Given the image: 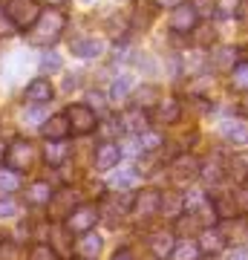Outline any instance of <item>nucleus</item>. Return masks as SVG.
I'll use <instances>...</instances> for the list:
<instances>
[{"label": "nucleus", "instance_id": "28", "mask_svg": "<svg viewBox=\"0 0 248 260\" xmlns=\"http://www.w3.org/2000/svg\"><path fill=\"white\" fill-rule=\"evenodd\" d=\"M199 254H202V251H199V243H182V246L176 243V249H173L170 257L173 260H199Z\"/></svg>", "mask_w": 248, "mask_h": 260}, {"label": "nucleus", "instance_id": "23", "mask_svg": "<svg viewBox=\"0 0 248 260\" xmlns=\"http://www.w3.org/2000/svg\"><path fill=\"white\" fill-rule=\"evenodd\" d=\"M101 41H95V38H87V41H73V55L78 58H95L101 55Z\"/></svg>", "mask_w": 248, "mask_h": 260}, {"label": "nucleus", "instance_id": "35", "mask_svg": "<svg viewBox=\"0 0 248 260\" xmlns=\"http://www.w3.org/2000/svg\"><path fill=\"white\" fill-rule=\"evenodd\" d=\"M191 6L199 12V18H202V15H211L214 12V0H191Z\"/></svg>", "mask_w": 248, "mask_h": 260}, {"label": "nucleus", "instance_id": "44", "mask_svg": "<svg viewBox=\"0 0 248 260\" xmlns=\"http://www.w3.org/2000/svg\"><path fill=\"white\" fill-rule=\"evenodd\" d=\"M87 3H90V0H87Z\"/></svg>", "mask_w": 248, "mask_h": 260}, {"label": "nucleus", "instance_id": "26", "mask_svg": "<svg viewBox=\"0 0 248 260\" xmlns=\"http://www.w3.org/2000/svg\"><path fill=\"white\" fill-rule=\"evenodd\" d=\"M214 208H217V217H220V220H234V217H237V203H234V197H214Z\"/></svg>", "mask_w": 248, "mask_h": 260}, {"label": "nucleus", "instance_id": "9", "mask_svg": "<svg viewBox=\"0 0 248 260\" xmlns=\"http://www.w3.org/2000/svg\"><path fill=\"white\" fill-rule=\"evenodd\" d=\"M121 159V145L116 142H101L95 148V171H113Z\"/></svg>", "mask_w": 248, "mask_h": 260}, {"label": "nucleus", "instance_id": "19", "mask_svg": "<svg viewBox=\"0 0 248 260\" xmlns=\"http://www.w3.org/2000/svg\"><path fill=\"white\" fill-rule=\"evenodd\" d=\"M49 200H52V185L49 182H35V185H29L26 191V203L29 205H49Z\"/></svg>", "mask_w": 248, "mask_h": 260}, {"label": "nucleus", "instance_id": "22", "mask_svg": "<svg viewBox=\"0 0 248 260\" xmlns=\"http://www.w3.org/2000/svg\"><path fill=\"white\" fill-rule=\"evenodd\" d=\"M228 177L234 179V182H248V153H237V156L231 159L228 165Z\"/></svg>", "mask_w": 248, "mask_h": 260}, {"label": "nucleus", "instance_id": "41", "mask_svg": "<svg viewBox=\"0 0 248 260\" xmlns=\"http://www.w3.org/2000/svg\"><path fill=\"white\" fill-rule=\"evenodd\" d=\"M46 3H52V6H58V3H66V0H46Z\"/></svg>", "mask_w": 248, "mask_h": 260}, {"label": "nucleus", "instance_id": "27", "mask_svg": "<svg viewBox=\"0 0 248 260\" xmlns=\"http://www.w3.org/2000/svg\"><path fill=\"white\" fill-rule=\"evenodd\" d=\"M234 61H237V49L234 47H222V49H217V55H214V67L217 70H234Z\"/></svg>", "mask_w": 248, "mask_h": 260}, {"label": "nucleus", "instance_id": "25", "mask_svg": "<svg viewBox=\"0 0 248 260\" xmlns=\"http://www.w3.org/2000/svg\"><path fill=\"white\" fill-rule=\"evenodd\" d=\"M20 188V179L12 168H0V197H9Z\"/></svg>", "mask_w": 248, "mask_h": 260}, {"label": "nucleus", "instance_id": "31", "mask_svg": "<svg viewBox=\"0 0 248 260\" xmlns=\"http://www.w3.org/2000/svg\"><path fill=\"white\" fill-rule=\"evenodd\" d=\"M138 171H124V174H116V177L110 179V185L113 188H130V185H136L138 182Z\"/></svg>", "mask_w": 248, "mask_h": 260}, {"label": "nucleus", "instance_id": "6", "mask_svg": "<svg viewBox=\"0 0 248 260\" xmlns=\"http://www.w3.org/2000/svg\"><path fill=\"white\" fill-rule=\"evenodd\" d=\"M66 119H69V124H73L75 136H87V133H92V130L98 127L95 110H92L90 104H73V107L66 110Z\"/></svg>", "mask_w": 248, "mask_h": 260}, {"label": "nucleus", "instance_id": "34", "mask_svg": "<svg viewBox=\"0 0 248 260\" xmlns=\"http://www.w3.org/2000/svg\"><path fill=\"white\" fill-rule=\"evenodd\" d=\"M220 177H222V174H220V165H217V162H214V165L208 162V165L202 168V179L208 182V185H214V182H220Z\"/></svg>", "mask_w": 248, "mask_h": 260}, {"label": "nucleus", "instance_id": "8", "mask_svg": "<svg viewBox=\"0 0 248 260\" xmlns=\"http://www.w3.org/2000/svg\"><path fill=\"white\" fill-rule=\"evenodd\" d=\"M147 249L156 260H167L176 249V234L173 232H153L150 240H147Z\"/></svg>", "mask_w": 248, "mask_h": 260}, {"label": "nucleus", "instance_id": "21", "mask_svg": "<svg viewBox=\"0 0 248 260\" xmlns=\"http://www.w3.org/2000/svg\"><path fill=\"white\" fill-rule=\"evenodd\" d=\"M222 136L234 145H248V127L242 121H225L222 124Z\"/></svg>", "mask_w": 248, "mask_h": 260}, {"label": "nucleus", "instance_id": "2", "mask_svg": "<svg viewBox=\"0 0 248 260\" xmlns=\"http://www.w3.org/2000/svg\"><path fill=\"white\" fill-rule=\"evenodd\" d=\"M98 217H101V211L95 208L92 203H81V205H75L73 211L66 214V232L69 234H87L95 229V223H98Z\"/></svg>", "mask_w": 248, "mask_h": 260}, {"label": "nucleus", "instance_id": "20", "mask_svg": "<svg viewBox=\"0 0 248 260\" xmlns=\"http://www.w3.org/2000/svg\"><path fill=\"white\" fill-rule=\"evenodd\" d=\"M66 156H69V148L64 145V139H49V145H46V150H44L46 165H61Z\"/></svg>", "mask_w": 248, "mask_h": 260}, {"label": "nucleus", "instance_id": "7", "mask_svg": "<svg viewBox=\"0 0 248 260\" xmlns=\"http://www.w3.org/2000/svg\"><path fill=\"white\" fill-rule=\"evenodd\" d=\"M196 23H199V12L193 9L191 3H179V6L170 12V18H167V26H170V32H176V35H188Z\"/></svg>", "mask_w": 248, "mask_h": 260}, {"label": "nucleus", "instance_id": "10", "mask_svg": "<svg viewBox=\"0 0 248 260\" xmlns=\"http://www.w3.org/2000/svg\"><path fill=\"white\" fill-rule=\"evenodd\" d=\"M225 234L220 232V229H211V225H208V229H202V232H199V251H202V254H220L222 249H225Z\"/></svg>", "mask_w": 248, "mask_h": 260}, {"label": "nucleus", "instance_id": "30", "mask_svg": "<svg viewBox=\"0 0 248 260\" xmlns=\"http://www.w3.org/2000/svg\"><path fill=\"white\" fill-rule=\"evenodd\" d=\"M29 260H58V249L49 243H35L29 249Z\"/></svg>", "mask_w": 248, "mask_h": 260}, {"label": "nucleus", "instance_id": "13", "mask_svg": "<svg viewBox=\"0 0 248 260\" xmlns=\"http://www.w3.org/2000/svg\"><path fill=\"white\" fill-rule=\"evenodd\" d=\"M170 171H173L170 177H173L176 182L182 185V182H191V179L199 174V162H196L193 156H179L173 165H170Z\"/></svg>", "mask_w": 248, "mask_h": 260}, {"label": "nucleus", "instance_id": "24", "mask_svg": "<svg viewBox=\"0 0 248 260\" xmlns=\"http://www.w3.org/2000/svg\"><path fill=\"white\" fill-rule=\"evenodd\" d=\"M182 211H185V197H179V194H162V214H165V217L176 220V217H182Z\"/></svg>", "mask_w": 248, "mask_h": 260}, {"label": "nucleus", "instance_id": "11", "mask_svg": "<svg viewBox=\"0 0 248 260\" xmlns=\"http://www.w3.org/2000/svg\"><path fill=\"white\" fill-rule=\"evenodd\" d=\"M52 84H49V78H35L32 84H26V90H23V99H26L29 104H46L49 99H52Z\"/></svg>", "mask_w": 248, "mask_h": 260}, {"label": "nucleus", "instance_id": "12", "mask_svg": "<svg viewBox=\"0 0 248 260\" xmlns=\"http://www.w3.org/2000/svg\"><path fill=\"white\" fill-rule=\"evenodd\" d=\"M179 116H182V104L176 102V99H162L156 104V110H153V119L159 124H176Z\"/></svg>", "mask_w": 248, "mask_h": 260}, {"label": "nucleus", "instance_id": "37", "mask_svg": "<svg viewBox=\"0 0 248 260\" xmlns=\"http://www.w3.org/2000/svg\"><path fill=\"white\" fill-rule=\"evenodd\" d=\"M179 3H185V0H153V6H159V9H176Z\"/></svg>", "mask_w": 248, "mask_h": 260}, {"label": "nucleus", "instance_id": "16", "mask_svg": "<svg viewBox=\"0 0 248 260\" xmlns=\"http://www.w3.org/2000/svg\"><path fill=\"white\" fill-rule=\"evenodd\" d=\"M162 102V93H159L156 84H141L136 93H133V107H141V110H150Z\"/></svg>", "mask_w": 248, "mask_h": 260}, {"label": "nucleus", "instance_id": "29", "mask_svg": "<svg viewBox=\"0 0 248 260\" xmlns=\"http://www.w3.org/2000/svg\"><path fill=\"white\" fill-rule=\"evenodd\" d=\"M231 87L239 93H248V61L231 70Z\"/></svg>", "mask_w": 248, "mask_h": 260}, {"label": "nucleus", "instance_id": "36", "mask_svg": "<svg viewBox=\"0 0 248 260\" xmlns=\"http://www.w3.org/2000/svg\"><path fill=\"white\" fill-rule=\"evenodd\" d=\"M15 211H18V205L12 200H0V217H15Z\"/></svg>", "mask_w": 248, "mask_h": 260}, {"label": "nucleus", "instance_id": "15", "mask_svg": "<svg viewBox=\"0 0 248 260\" xmlns=\"http://www.w3.org/2000/svg\"><path fill=\"white\" fill-rule=\"evenodd\" d=\"M104 240L98 237V234H84L81 240L75 243V254H78V260H95L98 257V251H101Z\"/></svg>", "mask_w": 248, "mask_h": 260}, {"label": "nucleus", "instance_id": "39", "mask_svg": "<svg viewBox=\"0 0 248 260\" xmlns=\"http://www.w3.org/2000/svg\"><path fill=\"white\" fill-rule=\"evenodd\" d=\"M110 260H136V257H133V251H130V249H119Z\"/></svg>", "mask_w": 248, "mask_h": 260}, {"label": "nucleus", "instance_id": "38", "mask_svg": "<svg viewBox=\"0 0 248 260\" xmlns=\"http://www.w3.org/2000/svg\"><path fill=\"white\" fill-rule=\"evenodd\" d=\"M87 102H90V107H95V110H104V99L98 93H90L87 95Z\"/></svg>", "mask_w": 248, "mask_h": 260}, {"label": "nucleus", "instance_id": "18", "mask_svg": "<svg viewBox=\"0 0 248 260\" xmlns=\"http://www.w3.org/2000/svg\"><path fill=\"white\" fill-rule=\"evenodd\" d=\"M119 119H121V127L130 130V133H136V136L147 130V116H145V110H141V107H133V110L121 113Z\"/></svg>", "mask_w": 248, "mask_h": 260}, {"label": "nucleus", "instance_id": "17", "mask_svg": "<svg viewBox=\"0 0 248 260\" xmlns=\"http://www.w3.org/2000/svg\"><path fill=\"white\" fill-rule=\"evenodd\" d=\"M69 191H58V194H52V200H49V214H52V220H66V214L75 208V197L69 200Z\"/></svg>", "mask_w": 248, "mask_h": 260}, {"label": "nucleus", "instance_id": "42", "mask_svg": "<svg viewBox=\"0 0 248 260\" xmlns=\"http://www.w3.org/2000/svg\"><path fill=\"white\" fill-rule=\"evenodd\" d=\"M3 156H6V153H3V148H0V159H3Z\"/></svg>", "mask_w": 248, "mask_h": 260}, {"label": "nucleus", "instance_id": "3", "mask_svg": "<svg viewBox=\"0 0 248 260\" xmlns=\"http://www.w3.org/2000/svg\"><path fill=\"white\" fill-rule=\"evenodd\" d=\"M6 18H9L12 26L29 29L38 18H41V6H38L35 0H9V6H6Z\"/></svg>", "mask_w": 248, "mask_h": 260}, {"label": "nucleus", "instance_id": "43", "mask_svg": "<svg viewBox=\"0 0 248 260\" xmlns=\"http://www.w3.org/2000/svg\"><path fill=\"white\" fill-rule=\"evenodd\" d=\"M0 243H6V240H3V232H0Z\"/></svg>", "mask_w": 248, "mask_h": 260}, {"label": "nucleus", "instance_id": "33", "mask_svg": "<svg viewBox=\"0 0 248 260\" xmlns=\"http://www.w3.org/2000/svg\"><path fill=\"white\" fill-rule=\"evenodd\" d=\"M41 70H44V73H58V70H61V58H58L55 52H46V55L41 58Z\"/></svg>", "mask_w": 248, "mask_h": 260}, {"label": "nucleus", "instance_id": "4", "mask_svg": "<svg viewBox=\"0 0 248 260\" xmlns=\"http://www.w3.org/2000/svg\"><path fill=\"white\" fill-rule=\"evenodd\" d=\"M130 211L136 220H153L156 214H162V194L153 191V188H145V191H138L133 197V205H130Z\"/></svg>", "mask_w": 248, "mask_h": 260}, {"label": "nucleus", "instance_id": "40", "mask_svg": "<svg viewBox=\"0 0 248 260\" xmlns=\"http://www.w3.org/2000/svg\"><path fill=\"white\" fill-rule=\"evenodd\" d=\"M225 260H248V249H234Z\"/></svg>", "mask_w": 248, "mask_h": 260}, {"label": "nucleus", "instance_id": "14", "mask_svg": "<svg viewBox=\"0 0 248 260\" xmlns=\"http://www.w3.org/2000/svg\"><path fill=\"white\" fill-rule=\"evenodd\" d=\"M73 133V124H69V119H66V113L61 116H49V119L44 121V136L46 139H66Z\"/></svg>", "mask_w": 248, "mask_h": 260}, {"label": "nucleus", "instance_id": "32", "mask_svg": "<svg viewBox=\"0 0 248 260\" xmlns=\"http://www.w3.org/2000/svg\"><path fill=\"white\" fill-rule=\"evenodd\" d=\"M130 84H133V78H130V75H119V78H116V84H113V99H116V102H121V99H127V93H130Z\"/></svg>", "mask_w": 248, "mask_h": 260}, {"label": "nucleus", "instance_id": "1", "mask_svg": "<svg viewBox=\"0 0 248 260\" xmlns=\"http://www.w3.org/2000/svg\"><path fill=\"white\" fill-rule=\"evenodd\" d=\"M64 26H66L64 12H58V9L41 12V18L29 26V44H32V47H52L58 38H61Z\"/></svg>", "mask_w": 248, "mask_h": 260}, {"label": "nucleus", "instance_id": "5", "mask_svg": "<svg viewBox=\"0 0 248 260\" xmlns=\"http://www.w3.org/2000/svg\"><path fill=\"white\" fill-rule=\"evenodd\" d=\"M3 162H6V168H12V171H26V168H32V162H35V145L32 142H12L9 148H6V156H3Z\"/></svg>", "mask_w": 248, "mask_h": 260}]
</instances>
